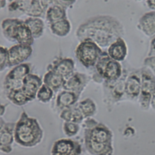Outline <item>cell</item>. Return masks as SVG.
Here are the masks:
<instances>
[{
  "instance_id": "31",
  "label": "cell",
  "mask_w": 155,
  "mask_h": 155,
  "mask_svg": "<svg viewBox=\"0 0 155 155\" xmlns=\"http://www.w3.org/2000/svg\"><path fill=\"white\" fill-rule=\"evenodd\" d=\"M143 64L155 74V56H147L143 60Z\"/></svg>"
},
{
  "instance_id": "27",
  "label": "cell",
  "mask_w": 155,
  "mask_h": 155,
  "mask_svg": "<svg viewBox=\"0 0 155 155\" xmlns=\"http://www.w3.org/2000/svg\"><path fill=\"white\" fill-rule=\"evenodd\" d=\"M78 105L84 118L92 116L96 110L95 104L93 101L89 98L79 102L78 103Z\"/></svg>"
},
{
  "instance_id": "3",
  "label": "cell",
  "mask_w": 155,
  "mask_h": 155,
  "mask_svg": "<svg viewBox=\"0 0 155 155\" xmlns=\"http://www.w3.org/2000/svg\"><path fill=\"white\" fill-rule=\"evenodd\" d=\"M104 51L93 41L86 39L80 42L75 50L77 59L86 68L95 66Z\"/></svg>"
},
{
  "instance_id": "11",
  "label": "cell",
  "mask_w": 155,
  "mask_h": 155,
  "mask_svg": "<svg viewBox=\"0 0 155 155\" xmlns=\"http://www.w3.org/2000/svg\"><path fill=\"white\" fill-rule=\"evenodd\" d=\"M42 84L43 81L39 76L30 73L24 78L21 88L31 101L36 98L37 92Z\"/></svg>"
},
{
  "instance_id": "6",
  "label": "cell",
  "mask_w": 155,
  "mask_h": 155,
  "mask_svg": "<svg viewBox=\"0 0 155 155\" xmlns=\"http://www.w3.org/2000/svg\"><path fill=\"white\" fill-rule=\"evenodd\" d=\"M9 11L19 10L30 17H39L45 13L40 0H16L8 4Z\"/></svg>"
},
{
  "instance_id": "15",
  "label": "cell",
  "mask_w": 155,
  "mask_h": 155,
  "mask_svg": "<svg viewBox=\"0 0 155 155\" xmlns=\"http://www.w3.org/2000/svg\"><path fill=\"white\" fill-rule=\"evenodd\" d=\"M128 46L124 38H117L108 47L107 53L111 59L121 62L125 59L128 55Z\"/></svg>"
},
{
  "instance_id": "22",
  "label": "cell",
  "mask_w": 155,
  "mask_h": 155,
  "mask_svg": "<svg viewBox=\"0 0 155 155\" xmlns=\"http://www.w3.org/2000/svg\"><path fill=\"white\" fill-rule=\"evenodd\" d=\"M141 88L140 74L139 76L136 73H132L126 79L125 92L131 96H137Z\"/></svg>"
},
{
  "instance_id": "29",
  "label": "cell",
  "mask_w": 155,
  "mask_h": 155,
  "mask_svg": "<svg viewBox=\"0 0 155 155\" xmlns=\"http://www.w3.org/2000/svg\"><path fill=\"white\" fill-rule=\"evenodd\" d=\"M80 127L79 124L71 122H64L63 124V131L64 134L68 137H72L77 134L79 131Z\"/></svg>"
},
{
  "instance_id": "39",
  "label": "cell",
  "mask_w": 155,
  "mask_h": 155,
  "mask_svg": "<svg viewBox=\"0 0 155 155\" xmlns=\"http://www.w3.org/2000/svg\"><path fill=\"white\" fill-rule=\"evenodd\" d=\"M7 1L9 2H13V1H16V0H7Z\"/></svg>"
},
{
  "instance_id": "28",
  "label": "cell",
  "mask_w": 155,
  "mask_h": 155,
  "mask_svg": "<svg viewBox=\"0 0 155 155\" xmlns=\"http://www.w3.org/2000/svg\"><path fill=\"white\" fill-rule=\"evenodd\" d=\"M53 94V90L43 83L37 92L36 98L41 102L47 103L51 101Z\"/></svg>"
},
{
  "instance_id": "21",
  "label": "cell",
  "mask_w": 155,
  "mask_h": 155,
  "mask_svg": "<svg viewBox=\"0 0 155 155\" xmlns=\"http://www.w3.org/2000/svg\"><path fill=\"white\" fill-rule=\"evenodd\" d=\"M65 79L64 78L52 70H47L43 78V83L53 90L54 92H57L62 88Z\"/></svg>"
},
{
  "instance_id": "23",
  "label": "cell",
  "mask_w": 155,
  "mask_h": 155,
  "mask_svg": "<svg viewBox=\"0 0 155 155\" xmlns=\"http://www.w3.org/2000/svg\"><path fill=\"white\" fill-rule=\"evenodd\" d=\"M66 9L58 4L50 5L45 12V18L47 22L50 24L67 19Z\"/></svg>"
},
{
  "instance_id": "37",
  "label": "cell",
  "mask_w": 155,
  "mask_h": 155,
  "mask_svg": "<svg viewBox=\"0 0 155 155\" xmlns=\"http://www.w3.org/2000/svg\"><path fill=\"white\" fill-rule=\"evenodd\" d=\"M7 0H0V9L5 7L7 4Z\"/></svg>"
},
{
  "instance_id": "26",
  "label": "cell",
  "mask_w": 155,
  "mask_h": 155,
  "mask_svg": "<svg viewBox=\"0 0 155 155\" xmlns=\"http://www.w3.org/2000/svg\"><path fill=\"white\" fill-rule=\"evenodd\" d=\"M7 97L10 102L17 106H22L30 102L21 88L11 90L7 93Z\"/></svg>"
},
{
  "instance_id": "14",
  "label": "cell",
  "mask_w": 155,
  "mask_h": 155,
  "mask_svg": "<svg viewBox=\"0 0 155 155\" xmlns=\"http://www.w3.org/2000/svg\"><path fill=\"white\" fill-rule=\"evenodd\" d=\"M16 122H6L0 135V151L8 154L12 151L14 130Z\"/></svg>"
},
{
  "instance_id": "34",
  "label": "cell",
  "mask_w": 155,
  "mask_h": 155,
  "mask_svg": "<svg viewBox=\"0 0 155 155\" xmlns=\"http://www.w3.org/2000/svg\"><path fill=\"white\" fill-rule=\"evenodd\" d=\"M145 4L150 10H155V0H145Z\"/></svg>"
},
{
  "instance_id": "1",
  "label": "cell",
  "mask_w": 155,
  "mask_h": 155,
  "mask_svg": "<svg viewBox=\"0 0 155 155\" xmlns=\"http://www.w3.org/2000/svg\"><path fill=\"white\" fill-rule=\"evenodd\" d=\"M124 35L125 28L122 22L110 15H99L87 19L76 32L80 42L88 39L101 48H107L117 38H124Z\"/></svg>"
},
{
  "instance_id": "4",
  "label": "cell",
  "mask_w": 155,
  "mask_h": 155,
  "mask_svg": "<svg viewBox=\"0 0 155 155\" xmlns=\"http://www.w3.org/2000/svg\"><path fill=\"white\" fill-rule=\"evenodd\" d=\"M95 67L98 74L107 82L116 81L122 74V66L120 62L110 58L107 51H103L97 60Z\"/></svg>"
},
{
  "instance_id": "10",
  "label": "cell",
  "mask_w": 155,
  "mask_h": 155,
  "mask_svg": "<svg viewBox=\"0 0 155 155\" xmlns=\"http://www.w3.org/2000/svg\"><path fill=\"white\" fill-rule=\"evenodd\" d=\"M47 70H52L66 79L74 72V62L70 58H57L48 65Z\"/></svg>"
},
{
  "instance_id": "9",
  "label": "cell",
  "mask_w": 155,
  "mask_h": 155,
  "mask_svg": "<svg viewBox=\"0 0 155 155\" xmlns=\"http://www.w3.org/2000/svg\"><path fill=\"white\" fill-rule=\"evenodd\" d=\"M89 81V77L85 74L74 72L69 78L65 79L62 88L74 92L80 96Z\"/></svg>"
},
{
  "instance_id": "5",
  "label": "cell",
  "mask_w": 155,
  "mask_h": 155,
  "mask_svg": "<svg viewBox=\"0 0 155 155\" xmlns=\"http://www.w3.org/2000/svg\"><path fill=\"white\" fill-rule=\"evenodd\" d=\"M31 70V64L30 63H22L13 67L6 74L4 80L3 87L5 93L21 88L24 78L30 73Z\"/></svg>"
},
{
  "instance_id": "8",
  "label": "cell",
  "mask_w": 155,
  "mask_h": 155,
  "mask_svg": "<svg viewBox=\"0 0 155 155\" xmlns=\"http://www.w3.org/2000/svg\"><path fill=\"white\" fill-rule=\"evenodd\" d=\"M81 144L70 139H61L56 140L51 150V155H81Z\"/></svg>"
},
{
  "instance_id": "32",
  "label": "cell",
  "mask_w": 155,
  "mask_h": 155,
  "mask_svg": "<svg viewBox=\"0 0 155 155\" xmlns=\"http://www.w3.org/2000/svg\"><path fill=\"white\" fill-rule=\"evenodd\" d=\"M77 0H53L54 4L59 5L65 9L73 5Z\"/></svg>"
},
{
  "instance_id": "13",
  "label": "cell",
  "mask_w": 155,
  "mask_h": 155,
  "mask_svg": "<svg viewBox=\"0 0 155 155\" xmlns=\"http://www.w3.org/2000/svg\"><path fill=\"white\" fill-rule=\"evenodd\" d=\"M140 91L144 98H149L155 93V76L147 67H144L140 71Z\"/></svg>"
},
{
  "instance_id": "7",
  "label": "cell",
  "mask_w": 155,
  "mask_h": 155,
  "mask_svg": "<svg viewBox=\"0 0 155 155\" xmlns=\"http://www.w3.org/2000/svg\"><path fill=\"white\" fill-rule=\"evenodd\" d=\"M31 45L16 44L8 48V67H13L23 63L31 55Z\"/></svg>"
},
{
  "instance_id": "25",
  "label": "cell",
  "mask_w": 155,
  "mask_h": 155,
  "mask_svg": "<svg viewBox=\"0 0 155 155\" xmlns=\"http://www.w3.org/2000/svg\"><path fill=\"white\" fill-rule=\"evenodd\" d=\"M50 28L53 35L59 37H64L70 33L71 24L67 19H64L50 24Z\"/></svg>"
},
{
  "instance_id": "12",
  "label": "cell",
  "mask_w": 155,
  "mask_h": 155,
  "mask_svg": "<svg viewBox=\"0 0 155 155\" xmlns=\"http://www.w3.org/2000/svg\"><path fill=\"white\" fill-rule=\"evenodd\" d=\"M136 27L145 36L151 38L155 35V10L143 13L138 19Z\"/></svg>"
},
{
  "instance_id": "16",
  "label": "cell",
  "mask_w": 155,
  "mask_h": 155,
  "mask_svg": "<svg viewBox=\"0 0 155 155\" xmlns=\"http://www.w3.org/2000/svg\"><path fill=\"white\" fill-rule=\"evenodd\" d=\"M79 95L74 92L63 90L56 98V106L61 111L70 107L78 102Z\"/></svg>"
},
{
  "instance_id": "30",
  "label": "cell",
  "mask_w": 155,
  "mask_h": 155,
  "mask_svg": "<svg viewBox=\"0 0 155 155\" xmlns=\"http://www.w3.org/2000/svg\"><path fill=\"white\" fill-rule=\"evenodd\" d=\"M8 67V48L0 45V72Z\"/></svg>"
},
{
  "instance_id": "20",
  "label": "cell",
  "mask_w": 155,
  "mask_h": 155,
  "mask_svg": "<svg viewBox=\"0 0 155 155\" xmlns=\"http://www.w3.org/2000/svg\"><path fill=\"white\" fill-rule=\"evenodd\" d=\"M23 21L18 18H6L1 24L2 33L8 41L15 42L14 34L16 27Z\"/></svg>"
},
{
  "instance_id": "24",
  "label": "cell",
  "mask_w": 155,
  "mask_h": 155,
  "mask_svg": "<svg viewBox=\"0 0 155 155\" xmlns=\"http://www.w3.org/2000/svg\"><path fill=\"white\" fill-rule=\"evenodd\" d=\"M24 21L30 30L34 39H38L42 36L44 23L41 18L38 17H29Z\"/></svg>"
},
{
  "instance_id": "19",
  "label": "cell",
  "mask_w": 155,
  "mask_h": 155,
  "mask_svg": "<svg viewBox=\"0 0 155 155\" xmlns=\"http://www.w3.org/2000/svg\"><path fill=\"white\" fill-rule=\"evenodd\" d=\"M59 117L64 120V122H71L76 124L81 123L84 119V117L78 107V102L74 105L61 111Z\"/></svg>"
},
{
  "instance_id": "36",
  "label": "cell",
  "mask_w": 155,
  "mask_h": 155,
  "mask_svg": "<svg viewBox=\"0 0 155 155\" xmlns=\"http://www.w3.org/2000/svg\"><path fill=\"white\" fill-rule=\"evenodd\" d=\"M5 123H6V122L2 118V117H0V135H1L2 128H3Z\"/></svg>"
},
{
  "instance_id": "33",
  "label": "cell",
  "mask_w": 155,
  "mask_h": 155,
  "mask_svg": "<svg viewBox=\"0 0 155 155\" xmlns=\"http://www.w3.org/2000/svg\"><path fill=\"white\" fill-rule=\"evenodd\" d=\"M147 56H155V35L151 38L150 42Z\"/></svg>"
},
{
  "instance_id": "18",
  "label": "cell",
  "mask_w": 155,
  "mask_h": 155,
  "mask_svg": "<svg viewBox=\"0 0 155 155\" xmlns=\"http://www.w3.org/2000/svg\"><path fill=\"white\" fill-rule=\"evenodd\" d=\"M84 135L85 139H89L93 142L97 143H105L108 137L107 131L101 126H96L90 128L85 126Z\"/></svg>"
},
{
  "instance_id": "2",
  "label": "cell",
  "mask_w": 155,
  "mask_h": 155,
  "mask_svg": "<svg viewBox=\"0 0 155 155\" xmlns=\"http://www.w3.org/2000/svg\"><path fill=\"white\" fill-rule=\"evenodd\" d=\"M43 130L38 120L23 111L16 122L14 139L21 147L30 148L38 145L43 138Z\"/></svg>"
},
{
  "instance_id": "17",
  "label": "cell",
  "mask_w": 155,
  "mask_h": 155,
  "mask_svg": "<svg viewBox=\"0 0 155 155\" xmlns=\"http://www.w3.org/2000/svg\"><path fill=\"white\" fill-rule=\"evenodd\" d=\"M14 39L17 44L29 45H32L35 40L30 30L24 21L16 27L14 34Z\"/></svg>"
},
{
  "instance_id": "38",
  "label": "cell",
  "mask_w": 155,
  "mask_h": 155,
  "mask_svg": "<svg viewBox=\"0 0 155 155\" xmlns=\"http://www.w3.org/2000/svg\"><path fill=\"white\" fill-rule=\"evenodd\" d=\"M152 104L155 107V93L153 94V99H152Z\"/></svg>"
},
{
  "instance_id": "35",
  "label": "cell",
  "mask_w": 155,
  "mask_h": 155,
  "mask_svg": "<svg viewBox=\"0 0 155 155\" xmlns=\"http://www.w3.org/2000/svg\"><path fill=\"white\" fill-rule=\"evenodd\" d=\"M5 108H6L5 105H2L0 104V117H2L5 113Z\"/></svg>"
}]
</instances>
